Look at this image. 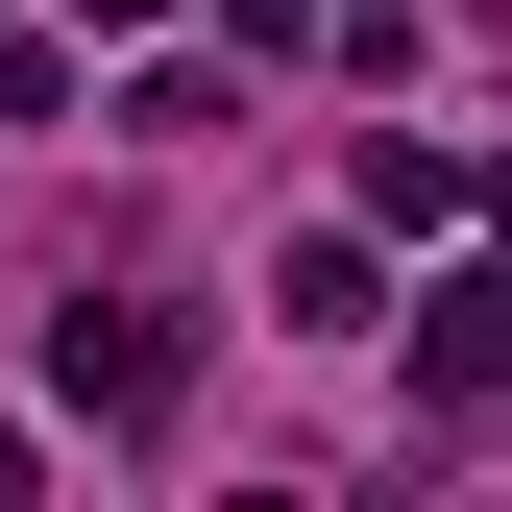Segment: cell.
I'll return each instance as SVG.
<instances>
[{
  "label": "cell",
  "mask_w": 512,
  "mask_h": 512,
  "mask_svg": "<svg viewBox=\"0 0 512 512\" xmlns=\"http://www.w3.org/2000/svg\"><path fill=\"white\" fill-rule=\"evenodd\" d=\"M49 391H74V415H171V317H147V293H98L74 342H49Z\"/></svg>",
  "instance_id": "obj_1"
},
{
  "label": "cell",
  "mask_w": 512,
  "mask_h": 512,
  "mask_svg": "<svg viewBox=\"0 0 512 512\" xmlns=\"http://www.w3.org/2000/svg\"><path fill=\"white\" fill-rule=\"evenodd\" d=\"M74 25H147V0H74Z\"/></svg>",
  "instance_id": "obj_3"
},
{
  "label": "cell",
  "mask_w": 512,
  "mask_h": 512,
  "mask_svg": "<svg viewBox=\"0 0 512 512\" xmlns=\"http://www.w3.org/2000/svg\"><path fill=\"white\" fill-rule=\"evenodd\" d=\"M488 391H512V293H415V415L464 439Z\"/></svg>",
  "instance_id": "obj_2"
}]
</instances>
